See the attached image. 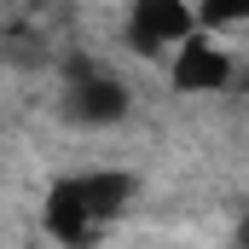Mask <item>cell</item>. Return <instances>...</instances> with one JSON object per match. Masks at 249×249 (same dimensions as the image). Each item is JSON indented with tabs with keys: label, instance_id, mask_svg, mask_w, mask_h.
Instances as JSON below:
<instances>
[{
	"label": "cell",
	"instance_id": "obj_1",
	"mask_svg": "<svg viewBox=\"0 0 249 249\" xmlns=\"http://www.w3.org/2000/svg\"><path fill=\"white\" fill-rule=\"evenodd\" d=\"M127 35L139 53H162V47H186L197 35V6L191 0H133Z\"/></svg>",
	"mask_w": 249,
	"mask_h": 249
},
{
	"label": "cell",
	"instance_id": "obj_2",
	"mask_svg": "<svg viewBox=\"0 0 249 249\" xmlns=\"http://www.w3.org/2000/svg\"><path fill=\"white\" fill-rule=\"evenodd\" d=\"M174 87L186 93H220L232 87V53L209 35H191L186 47H174Z\"/></svg>",
	"mask_w": 249,
	"mask_h": 249
},
{
	"label": "cell",
	"instance_id": "obj_3",
	"mask_svg": "<svg viewBox=\"0 0 249 249\" xmlns=\"http://www.w3.org/2000/svg\"><path fill=\"white\" fill-rule=\"evenodd\" d=\"M99 214H93V203L81 197V180H58V186L47 191V232L58 238L64 249H81L99 238Z\"/></svg>",
	"mask_w": 249,
	"mask_h": 249
},
{
	"label": "cell",
	"instance_id": "obj_4",
	"mask_svg": "<svg viewBox=\"0 0 249 249\" xmlns=\"http://www.w3.org/2000/svg\"><path fill=\"white\" fill-rule=\"evenodd\" d=\"M64 110H70L75 122L110 127V122H122V116H127V87H122V81H110V75H99V70H81L75 87H70V99H64Z\"/></svg>",
	"mask_w": 249,
	"mask_h": 249
},
{
	"label": "cell",
	"instance_id": "obj_5",
	"mask_svg": "<svg viewBox=\"0 0 249 249\" xmlns=\"http://www.w3.org/2000/svg\"><path fill=\"white\" fill-rule=\"evenodd\" d=\"M238 244H244V249H249V220H244V232H238Z\"/></svg>",
	"mask_w": 249,
	"mask_h": 249
}]
</instances>
